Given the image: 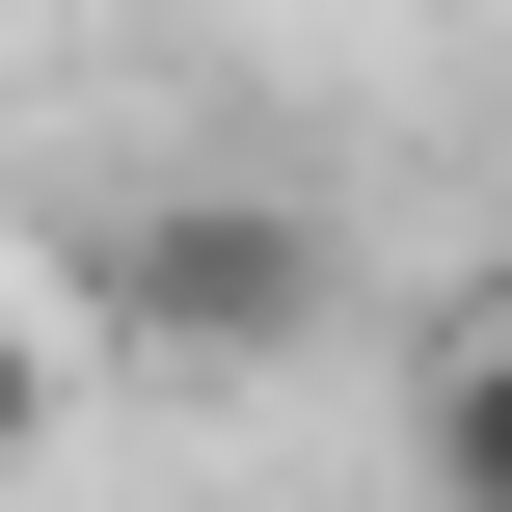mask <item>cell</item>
<instances>
[{
  "mask_svg": "<svg viewBox=\"0 0 512 512\" xmlns=\"http://www.w3.org/2000/svg\"><path fill=\"white\" fill-rule=\"evenodd\" d=\"M324 297H351V243H324L297 189H135V216L81 243V324L162 351V378H270V351H324Z\"/></svg>",
  "mask_w": 512,
  "mask_h": 512,
  "instance_id": "1",
  "label": "cell"
},
{
  "mask_svg": "<svg viewBox=\"0 0 512 512\" xmlns=\"http://www.w3.org/2000/svg\"><path fill=\"white\" fill-rule=\"evenodd\" d=\"M432 512H512V324L432 351Z\"/></svg>",
  "mask_w": 512,
  "mask_h": 512,
  "instance_id": "2",
  "label": "cell"
},
{
  "mask_svg": "<svg viewBox=\"0 0 512 512\" xmlns=\"http://www.w3.org/2000/svg\"><path fill=\"white\" fill-rule=\"evenodd\" d=\"M27 459H54V324L0 297V486H27Z\"/></svg>",
  "mask_w": 512,
  "mask_h": 512,
  "instance_id": "3",
  "label": "cell"
},
{
  "mask_svg": "<svg viewBox=\"0 0 512 512\" xmlns=\"http://www.w3.org/2000/svg\"><path fill=\"white\" fill-rule=\"evenodd\" d=\"M486 189H512V135H486Z\"/></svg>",
  "mask_w": 512,
  "mask_h": 512,
  "instance_id": "4",
  "label": "cell"
}]
</instances>
